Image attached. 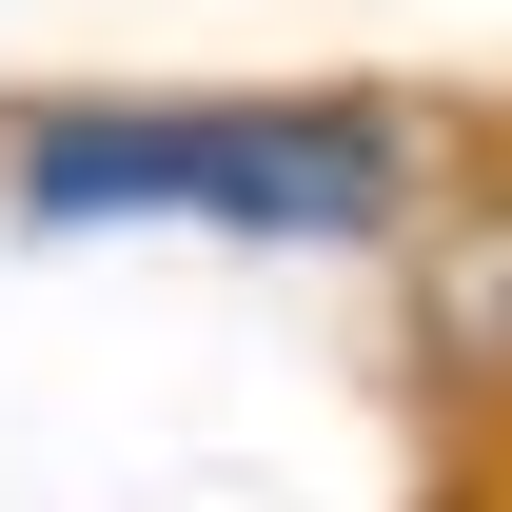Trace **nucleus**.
Instances as JSON below:
<instances>
[{"mask_svg":"<svg viewBox=\"0 0 512 512\" xmlns=\"http://www.w3.org/2000/svg\"><path fill=\"white\" fill-rule=\"evenodd\" d=\"M414 197V138L375 99H60L20 119V217L40 237H375Z\"/></svg>","mask_w":512,"mask_h":512,"instance_id":"f257e3e1","label":"nucleus"}]
</instances>
